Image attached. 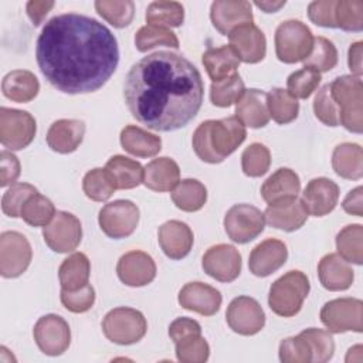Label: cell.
<instances>
[{
    "label": "cell",
    "mask_w": 363,
    "mask_h": 363,
    "mask_svg": "<svg viewBox=\"0 0 363 363\" xmlns=\"http://www.w3.org/2000/svg\"><path fill=\"white\" fill-rule=\"evenodd\" d=\"M339 186L326 177L312 179L302 193V203L308 214L315 217L329 214L336 207Z\"/></svg>",
    "instance_id": "obj_20"
},
{
    "label": "cell",
    "mask_w": 363,
    "mask_h": 363,
    "mask_svg": "<svg viewBox=\"0 0 363 363\" xmlns=\"http://www.w3.org/2000/svg\"><path fill=\"white\" fill-rule=\"evenodd\" d=\"M41 74L64 94H88L102 88L119 62L112 31L98 20L65 13L50 18L35 44Z\"/></svg>",
    "instance_id": "obj_1"
},
{
    "label": "cell",
    "mask_w": 363,
    "mask_h": 363,
    "mask_svg": "<svg viewBox=\"0 0 363 363\" xmlns=\"http://www.w3.org/2000/svg\"><path fill=\"white\" fill-rule=\"evenodd\" d=\"M121 145L133 156L152 157L160 152L162 139L139 126L128 125L121 132Z\"/></svg>",
    "instance_id": "obj_31"
},
{
    "label": "cell",
    "mask_w": 363,
    "mask_h": 363,
    "mask_svg": "<svg viewBox=\"0 0 363 363\" xmlns=\"http://www.w3.org/2000/svg\"><path fill=\"white\" fill-rule=\"evenodd\" d=\"M82 189L88 199L94 201H106L116 190L115 182L106 169H92L82 180Z\"/></svg>",
    "instance_id": "obj_41"
},
{
    "label": "cell",
    "mask_w": 363,
    "mask_h": 363,
    "mask_svg": "<svg viewBox=\"0 0 363 363\" xmlns=\"http://www.w3.org/2000/svg\"><path fill=\"white\" fill-rule=\"evenodd\" d=\"M95 9L102 18L116 28L129 26L135 16V4L130 0H98Z\"/></svg>",
    "instance_id": "obj_40"
},
{
    "label": "cell",
    "mask_w": 363,
    "mask_h": 363,
    "mask_svg": "<svg viewBox=\"0 0 363 363\" xmlns=\"http://www.w3.org/2000/svg\"><path fill=\"white\" fill-rule=\"evenodd\" d=\"M335 21H336V27L345 31H362L363 30V1L336 0Z\"/></svg>",
    "instance_id": "obj_46"
},
{
    "label": "cell",
    "mask_w": 363,
    "mask_h": 363,
    "mask_svg": "<svg viewBox=\"0 0 363 363\" xmlns=\"http://www.w3.org/2000/svg\"><path fill=\"white\" fill-rule=\"evenodd\" d=\"M147 329L142 312L133 308H115L109 311L102 320L104 335L113 343L132 345L139 342Z\"/></svg>",
    "instance_id": "obj_7"
},
{
    "label": "cell",
    "mask_w": 363,
    "mask_h": 363,
    "mask_svg": "<svg viewBox=\"0 0 363 363\" xmlns=\"http://www.w3.org/2000/svg\"><path fill=\"white\" fill-rule=\"evenodd\" d=\"M301 335L308 340L312 349V362L325 363L332 359L335 352V342L329 332L323 329L309 328L302 330Z\"/></svg>",
    "instance_id": "obj_49"
},
{
    "label": "cell",
    "mask_w": 363,
    "mask_h": 363,
    "mask_svg": "<svg viewBox=\"0 0 363 363\" xmlns=\"http://www.w3.org/2000/svg\"><path fill=\"white\" fill-rule=\"evenodd\" d=\"M191 335H201V328L194 319L177 318L169 326V336L174 343Z\"/></svg>",
    "instance_id": "obj_57"
},
{
    "label": "cell",
    "mask_w": 363,
    "mask_h": 363,
    "mask_svg": "<svg viewBox=\"0 0 363 363\" xmlns=\"http://www.w3.org/2000/svg\"><path fill=\"white\" fill-rule=\"evenodd\" d=\"M61 302L68 311L74 313H82L92 308L95 302V291L89 284L77 291L61 289Z\"/></svg>",
    "instance_id": "obj_54"
},
{
    "label": "cell",
    "mask_w": 363,
    "mask_h": 363,
    "mask_svg": "<svg viewBox=\"0 0 363 363\" xmlns=\"http://www.w3.org/2000/svg\"><path fill=\"white\" fill-rule=\"evenodd\" d=\"M180 182V169L170 157L153 159L145 166L143 184L153 191H170Z\"/></svg>",
    "instance_id": "obj_28"
},
{
    "label": "cell",
    "mask_w": 363,
    "mask_h": 363,
    "mask_svg": "<svg viewBox=\"0 0 363 363\" xmlns=\"http://www.w3.org/2000/svg\"><path fill=\"white\" fill-rule=\"evenodd\" d=\"M330 96L339 108V125L349 132H363V84L356 75H343L329 84Z\"/></svg>",
    "instance_id": "obj_4"
},
{
    "label": "cell",
    "mask_w": 363,
    "mask_h": 363,
    "mask_svg": "<svg viewBox=\"0 0 363 363\" xmlns=\"http://www.w3.org/2000/svg\"><path fill=\"white\" fill-rule=\"evenodd\" d=\"M221 301L220 291L203 282H189L179 292V303L184 309L197 312L203 316L217 313Z\"/></svg>",
    "instance_id": "obj_22"
},
{
    "label": "cell",
    "mask_w": 363,
    "mask_h": 363,
    "mask_svg": "<svg viewBox=\"0 0 363 363\" xmlns=\"http://www.w3.org/2000/svg\"><path fill=\"white\" fill-rule=\"evenodd\" d=\"M91 264L85 254L74 252L65 258L58 269L61 289L77 291L88 284Z\"/></svg>",
    "instance_id": "obj_35"
},
{
    "label": "cell",
    "mask_w": 363,
    "mask_h": 363,
    "mask_svg": "<svg viewBox=\"0 0 363 363\" xmlns=\"http://www.w3.org/2000/svg\"><path fill=\"white\" fill-rule=\"evenodd\" d=\"M362 55H363V43L356 41L349 47V57H347V64L353 75L360 77L363 72L362 68Z\"/></svg>",
    "instance_id": "obj_60"
},
{
    "label": "cell",
    "mask_w": 363,
    "mask_h": 363,
    "mask_svg": "<svg viewBox=\"0 0 363 363\" xmlns=\"http://www.w3.org/2000/svg\"><path fill=\"white\" fill-rule=\"evenodd\" d=\"M184 20V9L179 1H153L147 6V26L179 27Z\"/></svg>",
    "instance_id": "obj_39"
},
{
    "label": "cell",
    "mask_w": 363,
    "mask_h": 363,
    "mask_svg": "<svg viewBox=\"0 0 363 363\" xmlns=\"http://www.w3.org/2000/svg\"><path fill=\"white\" fill-rule=\"evenodd\" d=\"M3 95L14 102L24 104L34 99L40 91V82L31 71L14 69L3 78Z\"/></svg>",
    "instance_id": "obj_30"
},
{
    "label": "cell",
    "mask_w": 363,
    "mask_h": 363,
    "mask_svg": "<svg viewBox=\"0 0 363 363\" xmlns=\"http://www.w3.org/2000/svg\"><path fill=\"white\" fill-rule=\"evenodd\" d=\"M313 112L315 116L328 126H337L339 125V108L330 96L329 84L323 85L313 101Z\"/></svg>",
    "instance_id": "obj_53"
},
{
    "label": "cell",
    "mask_w": 363,
    "mask_h": 363,
    "mask_svg": "<svg viewBox=\"0 0 363 363\" xmlns=\"http://www.w3.org/2000/svg\"><path fill=\"white\" fill-rule=\"evenodd\" d=\"M230 47L234 50L240 61L255 64L264 60L267 52V40L264 33L252 23H245L228 34Z\"/></svg>",
    "instance_id": "obj_17"
},
{
    "label": "cell",
    "mask_w": 363,
    "mask_h": 363,
    "mask_svg": "<svg viewBox=\"0 0 363 363\" xmlns=\"http://www.w3.org/2000/svg\"><path fill=\"white\" fill-rule=\"evenodd\" d=\"M339 255L347 262L362 265L363 262V225L350 224L342 228L336 237Z\"/></svg>",
    "instance_id": "obj_38"
},
{
    "label": "cell",
    "mask_w": 363,
    "mask_h": 363,
    "mask_svg": "<svg viewBox=\"0 0 363 363\" xmlns=\"http://www.w3.org/2000/svg\"><path fill=\"white\" fill-rule=\"evenodd\" d=\"M35 193H38L37 189L28 183L11 184V187L3 194V199H1L3 213L9 217H20L23 206Z\"/></svg>",
    "instance_id": "obj_51"
},
{
    "label": "cell",
    "mask_w": 363,
    "mask_h": 363,
    "mask_svg": "<svg viewBox=\"0 0 363 363\" xmlns=\"http://www.w3.org/2000/svg\"><path fill=\"white\" fill-rule=\"evenodd\" d=\"M247 130L237 116L201 122L193 133V149L206 163H220L245 140Z\"/></svg>",
    "instance_id": "obj_3"
},
{
    "label": "cell",
    "mask_w": 363,
    "mask_h": 363,
    "mask_svg": "<svg viewBox=\"0 0 363 363\" xmlns=\"http://www.w3.org/2000/svg\"><path fill=\"white\" fill-rule=\"evenodd\" d=\"M201 265L211 278L220 282H231L241 272V255L230 244H217L204 252Z\"/></svg>",
    "instance_id": "obj_16"
},
{
    "label": "cell",
    "mask_w": 363,
    "mask_h": 363,
    "mask_svg": "<svg viewBox=\"0 0 363 363\" xmlns=\"http://www.w3.org/2000/svg\"><path fill=\"white\" fill-rule=\"evenodd\" d=\"M45 244L55 252L74 251L82 238L81 221L71 213L57 211L50 224L43 230Z\"/></svg>",
    "instance_id": "obj_13"
},
{
    "label": "cell",
    "mask_w": 363,
    "mask_h": 363,
    "mask_svg": "<svg viewBox=\"0 0 363 363\" xmlns=\"http://www.w3.org/2000/svg\"><path fill=\"white\" fill-rule=\"evenodd\" d=\"M342 207L346 213H349L352 216L362 217L363 216V187L359 186V187L350 190L347 193V196L345 197Z\"/></svg>",
    "instance_id": "obj_58"
},
{
    "label": "cell",
    "mask_w": 363,
    "mask_h": 363,
    "mask_svg": "<svg viewBox=\"0 0 363 363\" xmlns=\"http://www.w3.org/2000/svg\"><path fill=\"white\" fill-rule=\"evenodd\" d=\"M288 258L286 245L275 238L259 242L250 254L248 267L255 277H268L279 269Z\"/></svg>",
    "instance_id": "obj_23"
},
{
    "label": "cell",
    "mask_w": 363,
    "mask_h": 363,
    "mask_svg": "<svg viewBox=\"0 0 363 363\" xmlns=\"http://www.w3.org/2000/svg\"><path fill=\"white\" fill-rule=\"evenodd\" d=\"M210 18L216 30L228 35L235 27L252 23L251 3L245 0H216L210 9Z\"/></svg>",
    "instance_id": "obj_19"
},
{
    "label": "cell",
    "mask_w": 363,
    "mask_h": 363,
    "mask_svg": "<svg viewBox=\"0 0 363 363\" xmlns=\"http://www.w3.org/2000/svg\"><path fill=\"white\" fill-rule=\"evenodd\" d=\"M245 91L241 77L235 72L218 82H213L210 86L211 104L220 108H228L237 104Z\"/></svg>",
    "instance_id": "obj_42"
},
{
    "label": "cell",
    "mask_w": 363,
    "mask_h": 363,
    "mask_svg": "<svg viewBox=\"0 0 363 363\" xmlns=\"http://www.w3.org/2000/svg\"><path fill=\"white\" fill-rule=\"evenodd\" d=\"M157 240L160 248L170 259H182L190 252L194 237L186 223L170 220L159 227Z\"/></svg>",
    "instance_id": "obj_24"
},
{
    "label": "cell",
    "mask_w": 363,
    "mask_h": 363,
    "mask_svg": "<svg viewBox=\"0 0 363 363\" xmlns=\"http://www.w3.org/2000/svg\"><path fill=\"white\" fill-rule=\"evenodd\" d=\"M264 217L271 227L289 233L301 228L306 223L308 211L302 200L298 197H288L269 203Z\"/></svg>",
    "instance_id": "obj_21"
},
{
    "label": "cell",
    "mask_w": 363,
    "mask_h": 363,
    "mask_svg": "<svg viewBox=\"0 0 363 363\" xmlns=\"http://www.w3.org/2000/svg\"><path fill=\"white\" fill-rule=\"evenodd\" d=\"M305 67L313 68L318 72H326L337 64V50L333 43L325 37L313 38L311 54L303 60Z\"/></svg>",
    "instance_id": "obj_45"
},
{
    "label": "cell",
    "mask_w": 363,
    "mask_h": 363,
    "mask_svg": "<svg viewBox=\"0 0 363 363\" xmlns=\"http://www.w3.org/2000/svg\"><path fill=\"white\" fill-rule=\"evenodd\" d=\"M40 350L48 356L62 354L71 342V330L64 318L48 313L41 316L33 329Z\"/></svg>",
    "instance_id": "obj_14"
},
{
    "label": "cell",
    "mask_w": 363,
    "mask_h": 363,
    "mask_svg": "<svg viewBox=\"0 0 363 363\" xmlns=\"http://www.w3.org/2000/svg\"><path fill=\"white\" fill-rule=\"evenodd\" d=\"M309 288V279L303 272L289 271L271 285L268 295L269 308L279 316H294L301 311Z\"/></svg>",
    "instance_id": "obj_5"
},
{
    "label": "cell",
    "mask_w": 363,
    "mask_h": 363,
    "mask_svg": "<svg viewBox=\"0 0 363 363\" xmlns=\"http://www.w3.org/2000/svg\"><path fill=\"white\" fill-rule=\"evenodd\" d=\"M116 272L125 285L145 286L155 279L156 264L147 252L129 251L119 258Z\"/></svg>",
    "instance_id": "obj_18"
},
{
    "label": "cell",
    "mask_w": 363,
    "mask_h": 363,
    "mask_svg": "<svg viewBox=\"0 0 363 363\" xmlns=\"http://www.w3.org/2000/svg\"><path fill=\"white\" fill-rule=\"evenodd\" d=\"M201 62L213 82H218L235 74L240 65V60L230 45L208 48L201 55Z\"/></svg>",
    "instance_id": "obj_33"
},
{
    "label": "cell",
    "mask_w": 363,
    "mask_h": 363,
    "mask_svg": "<svg viewBox=\"0 0 363 363\" xmlns=\"http://www.w3.org/2000/svg\"><path fill=\"white\" fill-rule=\"evenodd\" d=\"M54 7V1H44V0H31L27 3V14L34 26H40L48 11Z\"/></svg>",
    "instance_id": "obj_59"
},
{
    "label": "cell",
    "mask_w": 363,
    "mask_h": 363,
    "mask_svg": "<svg viewBox=\"0 0 363 363\" xmlns=\"http://www.w3.org/2000/svg\"><path fill=\"white\" fill-rule=\"evenodd\" d=\"M279 360L284 363H308L312 362V349L308 340L299 333L286 337L279 345Z\"/></svg>",
    "instance_id": "obj_52"
},
{
    "label": "cell",
    "mask_w": 363,
    "mask_h": 363,
    "mask_svg": "<svg viewBox=\"0 0 363 363\" xmlns=\"http://www.w3.org/2000/svg\"><path fill=\"white\" fill-rule=\"evenodd\" d=\"M255 6L259 7L261 10H264L265 13H275L281 7L285 6V0H281V1H255Z\"/></svg>",
    "instance_id": "obj_61"
},
{
    "label": "cell",
    "mask_w": 363,
    "mask_h": 363,
    "mask_svg": "<svg viewBox=\"0 0 363 363\" xmlns=\"http://www.w3.org/2000/svg\"><path fill=\"white\" fill-rule=\"evenodd\" d=\"M267 105L269 118L281 125L295 121L299 112L298 99L284 88H274L269 94H267Z\"/></svg>",
    "instance_id": "obj_37"
},
{
    "label": "cell",
    "mask_w": 363,
    "mask_h": 363,
    "mask_svg": "<svg viewBox=\"0 0 363 363\" xmlns=\"http://www.w3.org/2000/svg\"><path fill=\"white\" fill-rule=\"evenodd\" d=\"M208 354L210 346L201 335H191L176 342V356L183 363H203Z\"/></svg>",
    "instance_id": "obj_50"
},
{
    "label": "cell",
    "mask_w": 363,
    "mask_h": 363,
    "mask_svg": "<svg viewBox=\"0 0 363 363\" xmlns=\"http://www.w3.org/2000/svg\"><path fill=\"white\" fill-rule=\"evenodd\" d=\"M105 169L111 173L116 189L128 190L138 187L143 183L145 169L142 164L133 159H129L122 155L112 156L108 162Z\"/></svg>",
    "instance_id": "obj_34"
},
{
    "label": "cell",
    "mask_w": 363,
    "mask_h": 363,
    "mask_svg": "<svg viewBox=\"0 0 363 363\" xmlns=\"http://www.w3.org/2000/svg\"><path fill=\"white\" fill-rule=\"evenodd\" d=\"M271 164V153L262 143L250 145L241 155L242 172L250 177L265 174Z\"/></svg>",
    "instance_id": "obj_47"
},
{
    "label": "cell",
    "mask_w": 363,
    "mask_h": 363,
    "mask_svg": "<svg viewBox=\"0 0 363 363\" xmlns=\"http://www.w3.org/2000/svg\"><path fill=\"white\" fill-rule=\"evenodd\" d=\"M85 135V123L79 119H58L47 132V143L57 153L77 150Z\"/></svg>",
    "instance_id": "obj_25"
},
{
    "label": "cell",
    "mask_w": 363,
    "mask_h": 363,
    "mask_svg": "<svg viewBox=\"0 0 363 363\" xmlns=\"http://www.w3.org/2000/svg\"><path fill=\"white\" fill-rule=\"evenodd\" d=\"M204 84L183 55L156 51L133 64L125 78L123 98L132 116L159 132L186 126L200 111Z\"/></svg>",
    "instance_id": "obj_2"
},
{
    "label": "cell",
    "mask_w": 363,
    "mask_h": 363,
    "mask_svg": "<svg viewBox=\"0 0 363 363\" xmlns=\"http://www.w3.org/2000/svg\"><path fill=\"white\" fill-rule=\"evenodd\" d=\"M320 320L332 333L363 330V302L356 298H337L323 305Z\"/></svg>",
    "instance_id": "obj_9"
},
{
    "label": "cell",
    "mask_w": 363,
    "mask_h": 363,
    "mask_svg": "<svg viewBox=\"0 0 363 363\" xmlns=\"http://www.w3.org/2000/svg\"><path fill=\"white\" fill-rule=\"evenodd\" d=\"M37 132L35 119L27 111L0 108V142L10 150L27 147Z\"/></svg>",
    "instance_id": "obj_8"
},
{
    "label": "cell",
    "mask_w": 363,
    "mask_h": 363,
    "mask_svg": "<svg viewBox=\"0 0 363 363\" xmlns=\"http://www.w3.org/2000/svg\"><path fill=\"white\" fill-rule=\"evenodd\" d=\"M299 190V176L288 167H281L264 182L261 186V196L269 204L282 199L296 197Z\"/></svg>",
    "instance_id": "obj_29"
},
{
    "label": "cell",
    "mask_w": 363,
    "mask_h": 363,
    "mask_svg": "<svg viewBox=\"0 0 363 363\" xmlns=\"http://www.w3.org/2000/svg\"><path fill=\"white\" fill-rule=\"evenodd\" d=\"M318 275L322 286L328 291H345L354 278L350 264L335 252L325 255L319 261Z\"/></svg>",
    "instance_id": "obj_26"
},
{
    "label": "cell",
    "mask_w": 363,
    "mask_h": 363,
    "mask_svg": "<svg viewBox=\"0 0 363 363\" xmlns=\"http://www.w3.org/2000/svg\"><path fill=\"white\" fill-rule=\"evenodd\" d=\"M235 116L244 126L264 128L269 121L267 94L259 89H245L235 104Z\"/></svg>",
    "instance_id": "obj_27"
},
{
    "label": "cell",
    "mask_w": 363,
    "mask_h": 363,
    "mask_svg": "<svg viewBox=\"0 0 363 363\" xmlns=\"http://www.w3.org/2000/svg\"><path fill=\"white\" fill-rule=\"evenodd\" d=\"M135 45L140 52H146L157 45L179 48V40L177 35L169 28L143 26L135 34Z\"/></svg>",
    "instance_id": "obj_43"
},
{
    "label": "cell",
    "mask_w": 363,
    "mask_h": 363,
    "mask_svg": "<svg viewBox=\"0 0 363 363\" xmlns=\"http://www.w3.org/2000/svg\"><path fill=\"white\" fill-rule=\"evenodd\" d=\"M101 230L111 238L130 235L139 224V208L130 200H115L105 204L98 216Z\"/></svg>",
    "instance_id": "obj_11"
},
{
    "label": "cell",
    "mask_w": 363,
    "mask_h": 363,
    "mask_svg": "<svg viewBox=\"0 0 363 363\" xmlns=\"http://www.w3.org/2000/svg\"><path fill=\"white\" fill-rule=\"evenodd\" d=\"M225 319L235 333L244 336L258 333L265 325V313L261 305L250 296L234 298L227 308Z\"/></svg>",
    "instance_id": "obj_15"
},
{
    "label": "cell",
    "mask_w": 363,
    "mask_h": 363,
    "mask_svg": "<svg viewBox=\"0 0 363 363\" xmlns=\"http://www.w3.org/2000/svg\"><path fill=\"white\" fill-rule=\"evenodd\" d=\"M332 167L343 179L359 180L363 176V150L357 143H340L332 155Z\"/></svg>",
    "instance_id": "obj_32"
},
{
    "label": "cell",
    "mask_w": 363,
    "mask_h": 363,
    "mask_svg": "<svg viewBox=\"0 0 363 363\" xmlns=\"http://www.w3.org/2000/svg\"><path fill=\"white\" fill-rule=\"evenodd\" d=\"M320 72H318L313 68L309 67H303L299 71L292 72L288 79H286V86H288V92L294 96V98H301V99H306L309 98L313 91L318 88L319 82H320Z\"/></svg>",
    "instance_id": "obj_48"
},
{
    "label": "cell",
    "mask_w": 363,
    "mask_h": 363,
    "mask_svg": "<svg viewBox=\"0 0 363 363\" xmlns=\"http://www.w3.org/2000/svg\"><path fill=\"white\" fill-rule=\"evenodd\" d=\"M265 227L264 213L251 204H235L224 217L227 235L238 244H247L257 238Z\"/></svg>",
    "instance_id": "obj_10"
},
{
    "label": "cell",
    "mask_w": 363,
    "mask_h": 363,
    "mask_svg": "<svg viewBox=\"0 0 363 363\" xmlns=\"http://www.w3.org/2000/svg\"><path fill=\"white\" fill-rule=\"evenodd\" d=\"M20 176V162L16 155L9 150L0 153V186L6 187L14 184Z\"/></svg>",
    "instance_id": "obj_56"
},
{
    "label": "cell",
    "mask_w": 363,
    "mask_h": 363,
    "mask_svg": "<svg viewBox=\"0 0 363 363\" xmlns=\"http://www.w3.org/2000/svg\"><path fill=\"white\" fill-rule=\"evenodd\" d=\"M172 200L177 208L193 213L206 204L207 189L196 179H184L172 190Z\"/></svg>",
    "instance_id": "obj_36"
},
{
    "label": "cell",
    "mask_w": 363,
    "mask_h": 363,
    "mask_svg": "<svg viewBox=\"0 0 363 363\" xmlns=\"http://www.w3.org/2000/svg\"><path fill=\"white\" fill-rule=\"evenodd\" d=\"M55 216V207L50 199L35 193L31 196L21 210V218L33 227H45Z\"/></svg>",
    "instance_id": "obj_44"
},
{
    "label": "cell",
    "mask_w": 363,
    "mask_h": 363,
    "mask_svg": "<svg viewBox=\"0 0 363 363\" xmlns=\"http://www.w3.org/2000/svg\"><path fill=\"white\" fill-rule=\"evenodd\" d=\"M33 257L28 240L17 231H4L0 235V274L4 278L20 277Z\"/></svg>",
    "instance_id": "obj_12"
},
{
    "label": "cell",
    "mask_w": 363,
    "mask_h": 363,
    "mask_svg": "<svg viewBox=\"0 0 363 363\" xmlns=\"http://www.w3.org/2000/svg\"><path fill=\"white\" fill-rule=\"evenodd\" d=\"M313 35L299 20H286L275 31V52L279 61L295 64L303 61L312 51Z\"/></svg>",
    "instance_id": "obj_6"
},
{
    "label": "cell",
    "mask_w": 363,
    "mask_h": 363,
    "mask_svg": "<svg viewBox=\"0 0 363 363\" xmlns=\"http://www.w3.org/2000/svg\"><path fill=\"white\" fill-rule=\"evenodd\" d=\"M335 6L336 0H319L312 1L308 6V17L312 23L320 27H336L335 21Z\"/></svg>",
    "instance_id": "obj_55"
}]
</instances>
